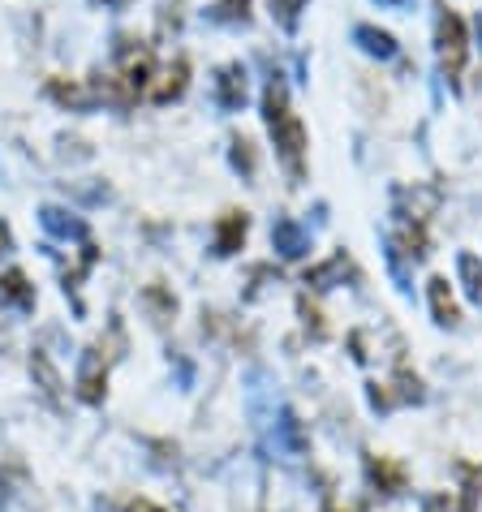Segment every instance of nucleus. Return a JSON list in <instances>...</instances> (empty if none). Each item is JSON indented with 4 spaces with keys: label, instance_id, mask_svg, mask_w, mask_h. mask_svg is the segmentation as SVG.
Returning <instances> with one entry per match:
<instances>
[{
    "label": "nucleus",
    "instance_id": "obj_1",
    "mask_svg": "<svg viewBox=\"0 0 482 512\" xmlns=\"http://www.w3.org/2000/svg\"><path fill=\"white\" fill-rule=\"evenodd\" d=\"M263 117L272 125V138H276V151L285 160L289 173L302 181V151H306V130L302 121L289 112V99H285V82L272 78L267 82V95H263Z\"/></svg>",
    "mask_w": 482,
    "mask_h": 512
},
{
    "label": "nucleus",
    "instance_id": "obj_2",
    "mask_svg": "<svg viewBox=\"0 0 482 512\" xmlns=\"http://www.w3.org/2000/svg\"><path fill=\"white\" fill-rule=\"evenodd\" d=\"M439 61H444V74L448 82H457L461 78V69H465V26L457 13H439Z\"/></svg>",
    "mask_w": 482,
    "mask_h": 512
},
{
    "label": "nucleus",
    "instance_id": "obj_3",
    "mask_svg": "<svg viewBox=\"0 0 482 512\" xmlns=\"http://www.w3.org/2000/svg\"><path fill=\"white\" fill-rule=\"evenodd\" d=\"M216 104L224 112H241V104H246V69L241 65H224L216 74Z\"/></svg>",
    "mask_w": 482,
    "mask_h": 512
},
{
    "label": "nucleus",
    "instance_id": "obj_4",
    "mask_svg": "<svg viewBox=\"0 0 482 512\" xmlns=\"http://www.w3.org/2000/svg\"><path fill=\"white\" fill-rule=\"evenodd\" d=\"M78 396L87 405H99L104 401V358L95 349L82 353V366H78Z\"/></svg>",
    "mask_w": 482,
    "mask_h": 512
},
{
    "label": "nucleus",
    "instance_id": "obj_5",
    "mask_svg": "<svg viewBox=\"0 0 482 512\" xmlns=\"http://www.w3.org/2000/svg\"><path fill=\"white\" fill-rule=\"evenodd\" d=\"M302 448H306L302 422H297L289 409H280V414H276V431H272V452H280V457H297Z\"/></svg>",
    "mask_w": 482,
    "mask_h": 512
},
{
    "label": "nucleus",
    "instance_id": "obj_6",
    "mask_svg": "<svg viewBox=\"0 0 482 512\" xmlns=\"http://www.w3.org/2000/svg\"><path fill=\"white\" fill-rule=\"evenodd\" d=\"M272 246H276V254H285V259H302V254L310 250V233L297 220H276Z\"/></svg>",
    "mask_w": 482,
    "mask_h": 512
},
{
    "label": "nucleus",
    "instance_id": "obj_7",
    "mask_svg": "<svg viewBox=\"0 0 482 512\" xmlns=\"http://www.w3.org/2000/svg\"><path fill=\"white\" fill-rule=\"evenodd\" d=\"M39 224H44V233H52V237H87V224H82L78 216H69L65 207H44L39 211Z\"/></svg>",
    "mask_w": 482,
    "mask_h": 512
},
{
    "label": "nucleus",
    "instance_id": "obj_8",
    "mask_svg": "<svg viewBox=\"0 0 482 512\" xmlns=\"http://www.w3.org/2000/svg\"><path fill=\"white\" fill-rule=\"evenodd\" d=\"M0 306H13V310H31L35 306V289L26 284L22 272H5V276H0Z\"/></svg>",
    "mask_w": 482,
    "mask_h": 512
},
{
    "label": "nucleus",
    "instance_id": "obj_9",
    "mask_svg": "<svg viewBox=\"0 0 482 512\" xmlns=\"http://www.w3.org/2000/svg\"><path fill=\"white\" fill-rule=\"evenodd\" d=\"M353 39H358L362 52L379 56V61H392V56H396V39H392L388 31H379V26H358V31H353Z\"/></svg>",
    "mask_w": 482,
    "mask_h": 512
},
{
    "label": "nucleus",
    "instance_id": "obj_10",
    "mask_svg": "<svg viewBox=\"0 0 482 512\" xmlns=\"http://www.w3.org/2000/svg\"><path fill=\"white\" fill-rule=\"evenodd\" d=\"M241 237H246V216L229 211V216L220 220V229H216V254H233Z\"/></svg>",
    "mask_w": 482,
    "mask_h": 512
},
{
    "label": "nucleus",
    "instance_id": "obj_11",
    "mask_svg": "<svg viewBox=\"0 0 482 512\" xmlns=\"http://www.w3.org/2000/svg\"><path fill=\"white\" fill-rule=\"evenodd\" d=\"M431 310H435V323H444L452 327L457 323V302H452V293H448V280H431Z\"/></svg>",
    "mask_w": 482,
    "mask_h": 512
},
{
    "label": "nucleus",
    "instance_id": "obj_12",
    "mask_svg": "<svg viewBox=\"0 0 482 512\" xmlns=\"http://www.w3.org/2000/svg\"><path fill=\"white\" fill-rule=\"evenodd\" d=\"M457 272H461V280H465V293L482 297V263L474 259V254H461V259H457Z\"/></svg>",
    "mask_w": 482,
    "mask_h": 512
},
{
    "label": "nucleus",
    "instance_id": "obj_13",
    "mask_svg": "<svg viewBox=\"0 0 482 512\" xmlns=\"http://www.w3.org/2000/svg\"><path fill=\"white\" fill-rule=\"evenodd\" d=\"M246 5L250 0H220L216 9H207L211 22H246Z\"/></svg>",
    "mask_w": 482,
    "mask_h": 512
},
{
    "label": "nucleus",
    "instance_id": "obj_14",
    "mask_svg": "<svg viewBox=\"0 0 482 512\" xmlns=\"http://www.w3.org/2000/svg\"><path fill=\"white\" fill-rule=\"evenodd\" d=\"M340 272H349V259H345V254H336L332 263H323L319 272H310V280H306V284H315V289H328V280H332V276H340Z\"/></svg>",
    "mask_w": 482,
    "mask_h": 512
},
{
    "label": "nucleus",
    "instance_id": "obj_15",
    "mask_svg": "<svg viewBox=\"0 0 482 512\" xmlns=\"http://www.w3.org/2000/svg\"><path fill=\"white\" fill-rule=\"evenodd\" d=\"M371 478L384 482L388 491H401V469H392V465H384V461H371Z\"/></svg>",
    "mask_w": 482,
    "mask_h": 512
},
{
    "label": "nucleus",
    "instance_id": "obj_16",
    "mask_svg": "<svg viewBox=\"0 0 482 512\" xmlns=\"http://www.w3.org/2000/svg\"><path fill=\"white\" fill-rule=\"evenodd\" d=\"M297 5H302V0H272V13L280 18L285 31H293V26H297Z\"/></svg>",
    "mask_w": 482,
    "mask_h": 512
},
{
    "label": "nucleus",
    "instance_id": "obj_17",
    "mask_svg": "<svg viewBox=\"0 0 482 512\" xmlns=\"http://www.w3.org/2000/svg\"><path fill=\"white\" fill-rule=\"evenodd\" d=\"M233 164L241 168V173H254V151H250V142H246V138H237V142H233Z\"/></svg>",
    "mask_w": 482,
    "mask_h": 512
},
{
    "label": "nucleus",
    "instance_id": "obj_18",
    "mask_svg": "<svg viewBox=\"0 0 482 512\" xmlns=\"http://www.w3.org/2000/svg\"><path fill=\"white\" fill-rule=\"evenodd\" d=\"M427 512H452V500H448V495H431V500H427Z\"/></svg>",
    "mask_w": 482,
    "mask_h": 512
},
{
    "label": "nucleus",
    "instance_id": "obj_19",
    "mask_svg": "<svg viewBox=\"0 0 482 512\" xmlns=\"http://www.w3.org/2000/svg\"><path fill=\"white\" fill-rule=\"evenodd\" d=\"M125 512H164V508H155L151 500H130V504H125Z\"/></svg>",
    "mask_w": 482,
    "mask_h": 512
},
{
    "label": "nucleus",
    "instance_id": "obj_20",
    "mask_svg": "<svg viewBox=\"0 0 482 512\" xmlns=\"http://www.w3.org/2000/svg\"><path fill=\"white\" fill-rule=\"evenodd\" d=\"M384 9H414V0H379Z\"/></svg>",
    "mask_w": 482,
    "mask_h": 512
},
{
    "label": "nucleus",
    "instance_id": "obj_21",
    "mask_svg": "<svg viewBox=\"0 0 482 512\" xmlns=\"http://www.w3.org/2000/svg\"><path fill=\"white\" fill-rule=\"evenodd\" d=\"M478 39H482V13H478Z\"/></svg>",
    "mask_w": 482,
    "mask_h": 512
}]
</instances>
